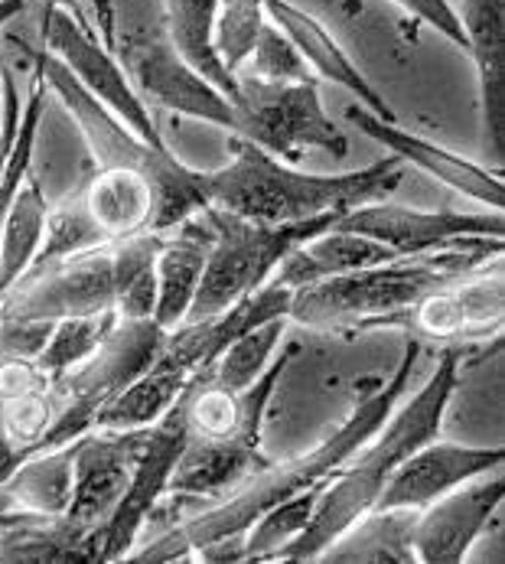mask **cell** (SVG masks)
Here are the masks:
<instances>
[{"instance_id": "obj_3", "label": "cell", "mask_w": 505, "mask_h": 564, "mask_svg": "<svg viewBox=\"0 0 505 564\" xmlns=\"http://www.w3.org/2000/svg\"><path fill=\"white\" fill-rule=\"evenodd\" d=\"M463 359H466V346L447 349L437 369L430 372V379L424 382L421 392H415L402 408H392L385 424L320 484L310 525L304 529L297 542H290L281 552L277 562H317L342 529H349L362 512H369L378 502L382 489L388 484V477L398 470V464L411 451H418L421 444L437 437L443 424V411L457 392Z\"/></svg>"}, {"instance_id": "obj_26", "label": "cell", "mask_w": 505, "mask_h": 564, "mask_svg": "<svg viewBox=\"0 0 505 564\" xmlns=\"http://www.w3.org/2000/svg\"><path fill=\"white\" fill-rule=\"evenodd\" d=\"M206 254H209V229H199L196 219L164 236L157 251V307H154V323L164 333L186 321L202 281Z\"/></svg>"}, {"instance_id": "obj_39", "label": "cell", "mask_w": 505, "mask_h": 564, "mask_svg": "<svg viewBox=\"0 0 505 564\" xmlns=\"http://www.w3.org/2000/svg\"><path fill=\"white\" fill-rule=\"evenodd\" d=\"M23 115V101H20V85H17V69L0 56V173L10 154L17 124Z\"/></svg>"}, {"instance_id": "obj_7", "label": "cell", "mask_w": 505, "mask_h": 564, "mask_svg": "<svg viewBox=\"0 0 505 564\" xmlns=\"http://www.w3.org/2000/svg\"><path fill=\"white\" fill-rule=\"evenodd\" d=\"M164 329L154 321H128L118 317L98 349L83 359L76 369L53 379L56 421L43 437L40 451H53L73 444L85 431L95 427L101 408L118 392H124L161 352Z\"/></svg>"}, {"instance_id": "obj_16", "label": "cell", "mask_w": 505, "mask_h": 564, "mask_svg": "<svg viewBox=\"0 0 505 564\" xmlns=\"http://www.w3.org/2000/svg\"><path fill=\"white\" fill-rule=\"evenodd\" d=\"M505 499L503 467L473 477L418 509L415 555L418 564H460L480 542Z\"/></svg>"}, {"instance_id": "obj_33", "label": "cell", "mask_w": 505, "mask_h": 564, "mask_svg": "<svg viewBox=\"0 0 505 564\" xmlns=\"http://www.w3.org/2000/svg\"><path fill=\"white\" fill-rule=\"evenodd\" d=\"M46 79L33 59V73H30V91H26V101H23V115H20V124H17V134H13V144H10V154L3 163V173H0V229H3V219H7V209L20 189V183L30 176V166H33V154H36V134H40V124H43V115H46Z\"/></svg>"}, {"instance_id": "obj_12", "label": "cell", "mask_w": 505, "mask_h": 564, "mask_svg": "<svg viewBox=\"0 0 505 564\" xmlns=\"http://www.w3.org/2000/svg\"><path fill=\"white\" fill-rule=\"evenodd\" d=\"M186 444H189V427L183 417V404L176 399L167 414L157 424H151L144 451L134 467V477L124 489L121 502L114 506L108 522L95 529L91 564L124 562V555L138 545L141 529L147 525V519L157 512L161 499L167 496L169 477H173Z\"/></svg>"}, {"instance_id": "obj_30", "label": "cell", "mask_w": 505, "mask_h": 564, "mask_svg": "<svg viewBox=\"0 0 505 564\" xmlns=\"http://www.w3.org/2000/svg\"><path fill=\"white\" fill-rule=\"evenodd\" d=\"M186 386H189V379H183L179 372H173L164 362L154 359L124 392H118L101 408L95 427H111V431L151 427L176 404Z\"/></svg>"}, {"instance_id": "obj_36", "label": "cell", "mask_w": 505, "mask_h": 564, "mask_svg": "<svg viewBox=\"0 0 505 564\" xmlns=\"http://www.w3.org/2000/svg\"><path fill=\"white\" fill-rule=\"evenodd\" d=\"M118 314H95V317H66V321L53 323V333L46 339V346L40 349L36 362L43 366V372L50 379H59L63 372L76 369L83 359H88L98 343L108 336V329L114 326Z\"/></svg>"}, {"instance_id": "obj_6", "label": "cell", "mask_w": 505, "mask_h": 564, "mask_svg": "<svg viewBox=\"0 0 505 564\" xmlns=\"http://www.w3.org/2000/svg\"><path fill=\"white\" fill-rule=\"evenodd\" d=\"M36 66L46 79V88L59 98V105L79 124L95 166H124V170H138V173L151 176L164 189L179 229L209 209L199 193L196 166L183 163L173 151H157L147 141H141L124 121H118L101 101H95L76 82V76L59 59H53L46 50H36Z\"/></svg>"}, {"instance_id": "obj_18", "label": "cell", "mask_w": 505, "mask_h": 564, "mask_svg": "<svg viewBox=\"0 0 505 564\" xmlns=\"http://www.w3.org/2000/svg\"><path fill=\"white\" fill-rule=\"evenodd\" d=\"M151 427L111 431L91 427L76 437V486L66 516L85 529H98L108 522L114 506L121 502L124 489L134 477L138 457L144 451Z\"/></svg>"}, {"instance_id": "obj_5", "label": "cell", "mask_w": 505, "mask_h": 564, "mask_svg": "<svg viewBox=\"0 0 505 564\" xmlns=\"http://www.w3.org/2000/svg\"><path fill=\"white\" fill-rule=\"evenodd\" d=\"M202 219L209 229V254H206L199 291L183 323L216 317L232 304H239L242 297L261 291L297 245L333 229L342 216H317L304 223L271 226V223L226 216L219 209H206Z\"/></svg>"}, {"instance_id": "obj_34", "label": "cell", "mask_w": 505, "mask_h": 564, "mask_svg": "<svg viewBox=\"0 0 505 564\" xmlns=\"http://www.w3.org/2000/svg\"><path fill=\"white\" fill-rule=\"evenodd\" d=\"M53 421H56L53 386L0 399V444H7L20 460H26L40 454Z\"/></svg>"}, {"instance_id": "obj_28", "label": "cell", "mask_w": 505, "mask_h": 564, "mask_svg": "<svg viewBox=\"0 0 505 564\" xmlns=\"http://www.w3.org/2000/svg\"><path fill=\"white\" fill-rule=\"evenodd\" d=\"M46 216H50V199L43 180L26 176L0 229V294H7L33 268L46 236Z\"/></svg>"}, {"instance_id": "obj_41", "label": "cell", "mask_w": 505, "mask_h": 564, "mask_svg": "<svg viewBox=\"0 0 505 564\" xmlns=\"http://www.w3.org/2000/svg\"><path fill=\"white\" fill-rule=\"evenodd\" d=\"M30 3V0H26ZM33 7H36V13L43 17V13H50V10H66V13H73L79 23H83L85 30H95V23H91V13H88V7H85V0H33Z\"/></svg>"}, {"instance_id": "obj_35", "label": "cell", "mask_w": 505, "mask_h": 564, "mask_svg": "<svg viewBox=\"0 0 505 564\" xmlns=\"http://www.w3.org/2000/svg\"><path fill=\"white\" fill-rule=\"evenodd\" d=\"M267 23L261 0H222L212 26V50L229 76H239L254 53V43Z\"/></svg>"}, {"instance_id": "obj_19", "label": "cell", "mask_w": 505, "mask_h": 564, "mask_svg": "<svg viewBox=\"0 0 505 564\" xmlns=\"http://www.w3.org/2000/svg\"><path fill=\"white\" fill-rule=\"evenodd\" d=\"M505 464L503 447H470L453 441H427L411 451L378 496V509H424L443 492L483 477ZM372 506V509H375Z\"/></svg>"}, {"instance_id": "obj_20", "label": "cell", "mask_w": 505, "mask_h": 564, "mask_svg": "<svg viewBox=\"0 0 505 564\" xmlns=\"http://www.w3.org/2000/svg\"><path fill=\"white\" fill-rule=\"evenodd\" d=\"M463 40L480 79L483 154L493 170H503L505 154V0H460L457 7Z\"/></svg>"}, {"instance_id": "obj_13", "label": "cell", "mask_w": 505, "mask_h": 564, "mask_svg": "<svg viewBox=\"0 0 505 564\" xmlns=\"http://www.w3.org/2000/svg\"><path fill=\"white\" fill-rule=\"evenodd\" d=\"M333 229L355 232L388 245L398 254H424L437 248H453L473 239H505V216L499 209L457 213V209H418L402 203H359Z\"/></svg>"}, {"instance_id": "obj_43", "label": "cell", "mask_w": 505, "mask_h": 564, "mask_svg": "<svg viewBox=\"0 0 505 564\" xmlns=\"http://www.w3.org/2000/svg\"><path fill=\"white\" fill-rule=\"evenodd\" d=\"M342 7H345L349 17H359V13H362V3H359V0H342Z\"/></svg>"}, {"instance_id": "obj_25", "label": "cell", "mask_w": 505, "mask_h": 564, "mask_svg": "<svg viewBox=\"0 0 505 564\" xmlns=\"http://www.w3.org/2000/svg\"><path fill=\"white\" fill-rule=\"evenodd\" d=\"M418 509H369L342 529L330 549L317 558L323 564H418L415 555Z\"/></svg>"}, {"instance_id": "obj_11", "label": "cell", "mask_w": 505, "mask_h": 564, "mask_svg": "<svg viewBox=\"0 0 505 564\" xmlns=\"http://www.w3.org/2000/svg\"><path fill=\"white\" fill-rule=\"evenodd\" d=\"M40 40H43V50L53 59H59L85 91L95 101H101L118 121H124L141 141H147L157 151H169L151 108L131 85L124 66L114 59V53H108L101 46L95 30H85L83 23L66 10H50L40 17Z\"/></svg>"}, {"instance_id": "obj_31", "label": "cell", "mask_w": 505, "mask_h": 564, "mask_svg": "<svg viewBox=\"0 0 505 564\" xmlns=\"http://www.w3.org/2000/svg\"><path fill=\"white\" fill-rule=\"evenodd\" d=\"M320 486L300 489L274 506H267L252 525L242 532V564L277 562L281 552L304 535V529L314 519Z\"/></svg>"}, {"instance_id": "obj_10", "label": "cell", "mask_w": 505, "mask_h": 564, "mask_svg": "<svg viewBox=\"0 0 505 564\" xmlns=\"http://www.w3.org/2000/svg\"><path fill=\"white\" fill-rule=\"evenodd\" d=\"M505 326V264L503 254L490 258L476 271L427 291L411 307L382 321L378 329H402L418 343L473 346L496 339Z\"/></svg>"}, {"instance_id": "obj_23", "label": "cell", "mask_w": 505, "mask_h": 564, "mask_svg": "<svg viewBox=\"0 0 505 564\" xmlns=\"http://www.w3.org/2000/svg\"><path fill=\"white\" fill-rule=\"evenodd\" d=\"M267 464V454L252 444L239 441H193L186 444L173 477L167 496L173 499H206L216 502L229 496L239 484H245L254 470Z\"/></svg>"}, {"instance_id": "obj_24", "label": "cell", "mask_w": 505, "mask_h": 564, "mask_svg": "<svg viewBox=\"0 0 505 564\" xmlns=\"http://www.w3.org/2000/svg\"><path fill=\"white\" fill-rule=\"evenodd\" d=\"M392 258H402V254L392 251L388 245L355 236V232L327 229V232L307 239L304 245H297L281 261L271 284L297 291L304 284H317V281L339 278V274H349V271H359V268H372V264H382V261H392Z\"/></svg>"}, {"instance_id": "obj_8", "label": "cell", "mask_w": 505, "mask_h": 564, "mask_svg": "<svg viewBox=\"0 0 505 564\" xmlns=\"http://www.w3.org/2000/svg\"><path fill=\"white\" fill-rule=\"evenodd\" d=\"M239 134L267 154L297 163L304 151H323L330 158L349 154V138L327 115L320 85L310 82H264L239 73Z\"/></svg>"}, {"instance_id": "obj_29", "label": "cell", "mask_w": 505, "mask_h": 564, "mask_svg": "<svg viewBox=\"0 0 505 564\" xmlns=\"http://www.w3.org/2000/svg\"><path fill=\"white\" fill-rule=\"evenodd\" d=\"M164 236L141 232L114 242V314L154 321L157 307V251Z\"/></svg>"}, {"instance_id": "obj_17", "label": "cell", "mask_w": 505, "mask_h": 564, "mask_svg": "<svg viewBox=\"0 0 505 564\" xmlns=\"http://www.w3.org/2000/svg\"><path fill=\"white\" fill-rule=\"evenodd\" d=\"M345 121L355 124L365 138H372L375 144H382L388 154H395L402 163L418 166L421 173L433 176L437 183H443L447 189L486 206V209H505V186L503 170L483 166V163L470 161L450 148H440L433 141H427L421 134L402 128L398 121H382L375 118L369 108L362 105H349Z\"/></svg>"}, {"instance_id": "obj_1", "label": "cell", "mask_w": 505, "mask_h": 564, "mask_svg": "<svg viewBox=\"0 0 505 564\" xmlns=\"http://www.w3.org/2000/svg\"><path fill=\"white\" fill-rule=\"evenodd\" d=\"M421 359V343L415 336H408L405 343V356L395 369V376L378 389V392H369L362 402L352 408V414L345 417V424L337 427L323 444H317L314 451L300 454V457H290V460H267L261 470H254L245 484H239L229 496L202 506L199 512L173 522L169 529H164L161 535H154L151 542L144 545H134L124 562H141V564H173V562H193V555L212 542V539H222V535H239L252 525L254 519L300 492V489H310V486H320L337 467H342L349 460V454L355 447H362L382 424L385 417L392 414V408L398 404L402 392L408 389V379L415 372Z\"/></svg>"}, {"instance_id": "obj_38", "label": "cell", "mask_w": 505, "mask_h": 564, "mask_svg": "<svg viewBox=\"0 0 505 564\" xmlns=\"http://www.w3.org/2000/svg\"><path fill=\"white\" fill-rule=\"evenodd\" d=\"M398 7H405L418 23L437 30L443 40H450L457 50H466V40H463V26H460V17H457V7L453 0H395Z\"/></svg>"}, {"instance_id": "obj_15", "label": "cell", "mask_w": 505, "mask_h": 564, "mask_svg": "<svg viewBox=\"0 0 505 564\" xmlns=\"http://www.w3.org/2000/svg\"><path fill=\"white\" fill-rule=\"evenodd\" d=\"M300 356V343H287L277 359L254 379L249 389H226L209 376H193L179 404L193 441H239L261 447L264 414L277 392L281 376Z\"/></svg>"}, {"instance_id": "obj_40", "label": "cell", "mask_w": 505, "mask_h": 564, "mask_svg": "<svg viewBox=\"0 0 505 564\" xmlns=\"http://www.w3.org/2000/svg\"><path fill=\"white\" fill-rule=\"evenodd\" d=\"M88 13L95 23V33L108 53H118V7L114 0H88Z\"/></svg>"}, {"instance_id": "obj_14", "label": "cell", "mask_w": 505, "mask_h": 564, "mask_svg": "<svg viewBox=\"0 0 505 564\" xmlns=\"http://www.w3.org/2000/svg\"><path fill=\"white\" fill-rule=\"evenodd\" d=\"M124 73L144 105L176 111L206 124L222 128L226 134H239V111L235 101L219 91L202 73H196L173 46L169 40H138L124 50Z\"/></svg>"}, {"instance_id": "obj_42", "label": "cell", "mask_w": 505, "mask_h": 564, "mask_svg": "<svg viewBox=\"0 0 505 564\" xmlns=\"http://www.w3.org/2000/svg\"><path fill=\"white\" fill-rule=\"evenodd\" d=\"M23 10H26V0H0V30Z\"/></svg>"}, {"instance_id": "obj_21", "label": "cell", "mask_w": 505, "mask_h": 564, "mask_svg": "<svg viewBox=\"0 0 505 564\" xmlns=\"http://www.w3.org/2000/svg\"><path fill=\"white\" fill-rule=\"evenodd\" d=\"M267 20L294 43V50L304 56V63L314 69L317 79H327L352 91L359 98L362 108H369L375 118L382 121H398L392 105L385 101V95L372 85V79L352 63V56L337 43V36L327 30V23H320L317 17H310L304 7H297L294 0H261Z\"/></svg>"}, {"instance_id": "obj_2", "label": "cell", "mask_w": 505, "mask_h": 564, "mask_svg": "<svg viewBox=\"0 0 505 564\" xmlns=\"http://www.w3.org/2000/svg\"><path fill=\"white\" fill-rule=\"evenodd\" d=\"M402 170L405 163L388 154L349 173H307L245 138L229 134V163L199 170V193L209 209L281 226L317 216H345L352 206L392 193Z\"/></svg>"}, {"instance_id": "obj_32", "label": "cell", "mask_w": 505, "mask_h": 564, "mask_svg": "<svg viewBox=\"0 0 505 564\" xmlns=\"http://www.w3.org/2000/svg\"><path fill=\"white\" fill-rule=\"evenodd\" d=\"M284 329H287V317L254 326L249 333H242L235 343H229L199 376H209L212 382H219L226 389H249L267 369L274 349L284 339Z\"/></svg>"}, {"instance_id": "obj_4", "label": "cell", "mask_w": 505, "mask_h": 564, "mask_svg": "<svg viewBox=\"0 0 505 564\" xmlns=\"http://www.w3.org/2000/svg\"><path fill=\"white\" fill-rule=\"evenodd\" d=\"M505 254V239H473L424 254H402L372 268H359L290 294L287 323L320 333H362L378 329L392 314L411 307L427 291H437L490 258Z\"/></svg>"}, {"instance_id": "obj_22", "label": "cell", "mask_w": 505, "mask_h": 564, "mask_svg": "<svg viewBox=\"0 0 505 564\" xmlns=\"http://www.w3.org/2000/svg\"><path fill=\"white\" fill-rule=\"evenodd\" d=\"M95 532L69 516L0 512V564H91Z\"/></svg>"}, {"instance_id": "obj_9", "label": "cell", "mask_w": 505, "mask_h": 564, "mask_svg": "<svg viewBox=\"0 0 505 564\" xmlns=\"http://www.w3.org/2000/svg\"><path fill=\"white\" fill-rule=\"evenodd\" d=\"M95 314H114V242L33 264L0 294V317L56 323Z\"/></svg>"}, {"instance_id": "obj_37", "label": "cell", "mask_w": 505, "mask_h": 564, "mask_svg": "<svg viewBox=\"0 0 505 564\" xmlns=\"http://www.w3.org/2000/svg\"><path fill=\"white\" fill-rule=\"evenodd\" d=\"M252 76L264 82H310L317 79L314 69L304 63V56L294 50V43L267 20L252 53Z\"/></svg>"}, {"instance_id": "obj_27", "label": "cell", "mask_w": 505, "mask_h": 564, "mask_svg": "<svg viewBox=\"0 0 505 564\" xmlns=\"http://www.w3.org/2000/svg\"><path fill=\"white\" fill-rule=\"evenodd\" d=\"M164 3V33L169 46L219 91L232 101L239 95V76H229L212 50V26L222 0H161Z\"/></svg>"}]
</instances>
